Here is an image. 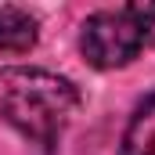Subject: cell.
<instances>
[{"instance_id": "3957f363", "label": "cell", "mask_w": 155, "mask_h": 155, "mask_svg": "<svg viewBox=\"0 0 155 155\" xmlns=\"http://www.w3.org/2000/svg\"><path fill=\"white\" fill-rule=\"evenodd\" d=\"M36 43V18L22 7H0V54H25Z\"/></svg>"}, {"instance_id": "5b68a950", "label": "cell", "mask_w": 155, "mask_h": 155, "mask_svg": "<svg viewBox=\"0 0 155 155\" xmlns=\"http://www.w3.org/2000/svg\"><path fill=\"white\" fill-rule=\"evenodd\" d=\"M126 15H130L134 25L141 29V40L155 47V0H148V4H130Z\"/></svg>"}, {"instance_id": "6da1fadb", "label": "cell", "mask_w": 155, "mask_h": 155, "mask_svg": "<svg viewBox=\"0 0 155 155\" xmlns=\"http://www.w3.org/2000/svg\"><path fill=\"white\" fill-rule=\"evenodd\" d=\"M76 112L79 90L72 87V79L47 69L0 65V119L15 126L29 144H58Z\"/></svg>"}, {"instance_id": "277c9868", "label": "cell", "mask_w": 155, "mask_h": 155, "mask_svg": "<svg viewBox=\"0 0 155 155\" xmlns=\"http://www.w3.org/2000/svg\"><path fill=\"white\" fill-rule=\"evenodd\" d=\"M119 155H155V94L137 105V112L123 134Z\"/></svg>"}, {"instance_id": "7a4b0ae2", "label": "cell", "mask_w": 155, "mask_h": 155, "mask_svg": "<svg viewBox=\"0 0 155 155\" xmlns=\"http://www.w3.org/2000/svg\"><path fill=\"white\" fill-rule=\"evenodd\" d=\"M79 47H83V58L94 65V69H119L126 61H134L144 47L141 29L134 25V18L123 11H97L83 22V33H79Z\"/></svg>"}]
</instances>
